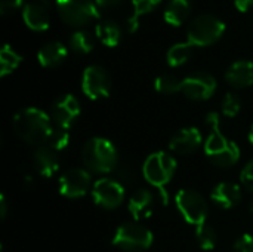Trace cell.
Wrapping results in <instances>:
<instances>
[{
    "instance_id": "obj_27",
    "label": "cell",
    "mask_w": 253,
    "mask_h": 252,
    "mask_svg": "<svg viewBox=\"0 0 253 252\" xmlns=\"http://www.w3.org/2000/svg\"><path fill=\"white\" fill-rule=\"evenodd\" d=\"M196 241L202 250L212 251L218 244V233L211 224L205 223V224L196 227Z\"/></svg>"
},
{
    "instance_id": "obj_36",
    "label": "cell",
    "mask_w": 253,
    "mask_h": 252,
    "mask_svg": "<svg viewBox=\"0 0 253 252\" xmlns=\"http://www.w3.org/2000/svg\"><path fill=\"white\" fill-rule=\"evenodd\" d=\"M6 215H7V201H6L4 195H0V217H1V220L6 218Z\"/></svg>"
},
{
    "instance_id": "obj_35",
    "label": "cell",
    "mask_w": 253,
    "mask_h": 252,
    "mask_svg": "<svg viewBox=\"0 0 253 252\" xmlns=\"http://www.w3.org/2000/svg\"><path fill=\"white\" fill-rule=\"evenodd\" d=\"M95 1L98 7H102V9H114L123 3V0H95Z\"/></svg>"
},
{
    "instance_id": "obj_10",
    "label": "cell",
    "mask_w": 253,
    "mask_h": 252,
    "mask_svg": "<svg viewBox=\"0 0 253 252\" xmlns=\"http://www.w3.org/2000/svg\"><path fill=\"white\" fill-rule=\"evenodd\" d=\"M93 202L104 209H116L125 201V186L113 178H99L90 190Z\"/></svg>"
},
{
    "instance_id": "obj_7",
    "label": "cell",
    "mask_w": 253,
    "mask_h": 252,
    "mask_svg": "<svg viewBox=\"0 0 253 252\" xmlns=\"http://www.w3.org/2000/svg\"><path fill=\"white\" fill-rule=\"evenodd\" d=\"M61 19L70 27H84L99 19V7L95 0H55Z\"/></svg>"
},
{
    "instance_id": "obj_11",
    "label": "cell",
    "mask_w": 253,
    "mask_h": 252,
    "mask_svg": "<svg viewBox=\"0 0 253 252\" xmlns=\"http://www.w3.org/2000/svg\"><path fill=\"white\" fill-rule=\"evenodd\" d=\"M216 91V79L208 71H194L182 79V94L193 101H206Z\"/></svg>"
},
{
    "instance_id": "obj_22",
    "label": "cell",
    "mask_w": 253,
    "mask_h": 252,
    "mask_svg": "<svg viewBox=\"0 0 253 252\" xmlns=\"http://www.w3.org/2000/svg\"><path fill=\"white\" fill-rule=\"evenodd\" d=\"M96 39L107 48H116L122 40V28L113 19H101L95 27Z\"/></svg>"
},
{
    "instance_id": "obj_18",
    "label": "cell",
    "mask_w": 253,
    "mask_h": 252,
    "mask_svg": "<svg viewBox=\"0 0 253 252\" xmlns=\"http://www.w3.org/2000/svg\"><path fill=\"white\" fill-rule=\"evenodd\" d=\"M225 80L236 89L249 88L253 85V62L249 59L234 61L225 71Z\"/></svg>"
},
{
    "instance_id": "obj_31",
    "label": "cell",
    "mask_w": 253,
    "mask_h": 252,
    "mask_svg": "<svg viewBox=\"0 0 253 252\" xmlns=\"http://www.w3.org/2000/svg\"><path fill=\"white\" fill-rule=\"evenodd\" d=\"M240 183H242V187L248 192L253 193V159L249 160L245 168L242 169V174H240Z\"/></svg>"
},
{
    "instance_id": "obj_9",
    "label": "cell",
    "mask_w": 253,
    "mask_h": 252,
    "mask_svg": "<svg viewBox=\"0 0 253 252\" xmlns=\"http://www.w3.org/2000/svg\"><path fill=\"white\" fill-rule=\"evenodd\" d=\"M111 76L102 65H89L82 76V91L89 100H101L110 97Z\"/></svg>"
},
{
    "instance_id": "obj_6",
    "label": "cell",
    "mask_w": 253,
    "mask_h": 252,
    "mask_svg": "<svg viewBox=\"0 0 253 252\" xmlns=\"http://www.w3.org/2000/svg\"><path fill=\"white\" fill-rule=\"evenodd\" d=\"M153 233L139 221H127L117 227L113 236V245L122 251L142 252L153 245Z\"/></svg>"
},
{
    "instance_id": "obj_16",
    "label": "cell",
    "mask_w": 253,
    "mask_h": 252,
    "mask_svg": "<svg viewBox=\"0 0 253 252\" xmlns=\"http://www.w3.org/2000/svg\"><path fill=\"white\" fill-rule=\"evenodd\" d=\"M242 199H243L242 187L230 181L218 183L211 192V201L222 209H231L237 206L242 202Z\"/></svg>"
},
{
    "instance_id": "obj_3",
    "label": "cell",
    "mask_w": 253,
    "mask_h": 252,
    "mask_svg": "<svg viewBox=\"0 0 253 252\" xmlns=\"http://www.w3.org/2000/svg\"><path fill=\"white\" fill-rule=\"evenodd\" d=\"M82 160L89 172L108 174L117 168L119 153L114 144L102 137H93L82 149Z\"/></svg>"
},
{
    "instance_id": "obj_8",
    "label": "cell",
    "mask_w": 253,
    "mask_h": 252,
    "mask_svg": "<svg viewBox=\"0 0 253 252\" xmlns=\"http://www.w3.org/2000/svg\"><path fill=\"white\" fill-rule=\"evenodd\" d=\"M175 202L179 214L188 224L199 227L206 223L209 214V205L203 198V195H200L197 190L193 189L179 190L175 198Z\"/></svg>"
},
{
    "instance_id": "obj_39",
    "label": "cell",
    "mask_w": 253,
    "mask_h": 252,
    "mask_svg": "<svg viewBox=\"0 0 253 252\" xmlns=\"http://www.w3.org/2000/svg\"><path fill=\"white\" fill-rule=\"evenodd\" d=\"M37 1H43V3H46L47 0H37Z\"/></svg>"
},
{
    "instance_id": "obj_28",
    "label": "cell",
    "mask_w": 253,
    "mask_h": 252,
    "mask_svg": "<svg viewBox=\"0 0 253 252\" xmlns=\"http://www.w3.org/2000/svg\"><path fill=\"white\" fill-rule=\"evenodd\" d=\"M154 88L159 94H165V95H172L176 92L182 91V80H179L176 76L173 74H160L156 77L154 80Z\"/></svg>"
},
{
    "instance_id": "obj_17",
    "label": "cell",
    "mask_w": 253,
    "mask_h": 252,
    "mask_svg": "<svg viewBox=\"0 0 253 252\" xmlns=\"http://www.w3.org/2000/svg\"><path fill=\"white\" fill-rule=\"evenodd\" d=\"M33 163H34V168L39 172V175H42L44 178L53 177L59 169V159L56 156V151L52 150L46 144L34 147Z\"/></svg>"
},
{
    "instance_id": "obj_32",
    "label": "cell",
    "mask_w": 253,
    "mask_h": 252,
    "mask_svg": "<svg viewBox=\"0 0 253 252\" xmlns=\"http://www.w3.org/2000/svg\"><path fill=\"white\" fill-rule=\"evenodd\" d=\"M233 251L234 252H253V235L245 233V235L239 236V238L234 241Z\"/></svg>"
},
{
    "instance_id": "obj_15",
    "label": "cell",
    "mask_w": 253,
    "mask_h": 252,
    "mask_svg": "<svg viewBox=\"0 0 253 252\" xmlns=\"http://www.w3.org/2000/svg\"><path fill=\"white\" fill-rule=\"evenodd\" d=\"M22 19L33 31H44L50 25V13L47 4L43 1H30L22 7Z\"/></svg>"
},
{
    "instance_id": "obj_13",
    "label": "cell",
    "mask_w": 253,
    "mask_h": 252,
    "mask_svg": "<svg viewBox=\"0 0 253 252\" xmlns=\"http://www.w3.org/2000/svg\"><path fill=\"white\" fill-rule=\"evenodd\" d=\"M49 116L53 125L61 126L64 129H70V126L80 116V102L74 95L64 94L53 101Z\"/></svg>"
},
{
    "instance_id": "obj_4",
    "label": "cell",
    "mask_w": 253,
    "mask_h": 252,
    "mask_svg": "<svg viewBox=\"0 0 253 252\" xmlns=\"http://www.w3.org/2000/svg\"><path fill=\"white\" fill-rule=\"evenodd\" d=\"M176 160L173 156H170L166 151H154L151 153L142 166L144 178L156 189H159L162 199L165 203H168V196L165 192V187L170 183V180L175 175L176 171Z\"/></svg>"
},
{
    "instance_id": "obj_29",
    "label": "cell",
    "mask_w": 253,
    "mask_h": 252,
    "mask_svg": "<svg viewBox=\"0 0 253 252\" xmlns=\"http://www.w3.org/2000/svg\"><path fill=\"white\" fill-rule=\"evenodd\" d=\"M68 143H70L68 129H64L61 126L53 125L52 132H50V135H49V138L46 141V146H49L55 151H62L64 149H67Z\"/></svg>"
},
{
    "instance_id": "obj_21",
    "label": "cell",
    "mask_w": 253,
    "mask_h": 252,
    "mask_svg": "<svg viewBox=\"0 0 253 252\" xmlns=\"http://www.w3.org/2000/svg\"><path fill=\"white\" fill-rule=\"evenodd\" d=\"M191 7H193L191 0H169L165 7L163 18L169 25L179 27L185 24L187 19L190 18Z\"/></svg>"
},
{
    "instance_id": "obj_34",
    "label": "cell",
    "mask_w": 253,
    "mask_h": 252,
    "mask_svg": "<svg viewBox=\"0 0 253 252\" xmlns=\"http://www.w3.org/2000/svg\"><path fill=\"white\" fill-rule=\"evenodd\" d=\"M234 6L240 12H249L253 7V0H234Z\"/></svg>"
},
{
    "instance_id": "obj_25",
    "label": "cell",
    "mask_w": 253,
    "mask_h": 252,
    "mask_svg": "<svg viewBox=\"0 0 253 252\" xmlns=\"http://www.w3.org/2000/svg\"><path fill=\"white\" fill-rule=\"evenodd\" d=\"M70 48L79 55H86L95 48V37L87 30H76L70 36Z\"/></svg>"
},
{
    "instance_id": "obj_20",
    "label": "cell",
    "mask_w": 253,
    "mask_h": 252,
    "mask_svg": "<svg viewBox=\"0 0 253 252\" xmlns=\"http://www.w3.org/2000/svg\"><path fill=\"white\" fill-rule=\"evenodd\" d=\"M153 201H154L153 193L148 189H139L130 196L127 202V209L130 215L133 217V221H139L151 215L153 208H154Z\"/></svg>"
},
{
    "instance_id": "obj_38",
    "label": "cell",
    "mask_w": 253,
    "mask_h": 252,
    "mask_svg": "<svg viewBox=\"0 0 253 252\" xmlns=\"http://www.w3.org/2000/svg\"><path fill=\"white\" fill-rule=\"evenodd\" d=\"M249 211H251V212L253 214V199L251 201V202H249Z\"/></svg>"
},
{
    "instance_id": "obj_37",
    "label": "cell",
    "mask_w": 253,
    "mask_h": 252,
    "mask_svg": "<svg viewBox=\"0 0 253 252\" xmlns=\"http://www.w3.org/2000/svg\"><path fill=\"white\" fill-rule=\"evenodd\" d=\"M249 141L253 144V125L252 128H251V132H249Z\"/></svg>"
},
{
    "instance_id": "obj_5",
    "label": "cell",
    "mask_w": 253,
    "mask_h": 252,
    "mask_svg": "<svg viewBox=\"0 0 253 252\" xmlns=\"http://www.w3.org/2000/svg\"><path fill=\"white\" fill-rule=\"evenodd\" d=\"M225 33L224 21L212 13H203L196 16L187 28V42L194 48L215 45Z\"/></svg>"
},
{
    "instance_id": "obj_19",
    "label": "cell",
    "mask_w": 253,
    "mask_h": 252,
    "mask_svg": "<svg viewBox=\"0 0 253 252\" xmlns=\"http://www.w3.org/2000/svg\"><path fill=\"white\" fill-rule=\"evenodd\" d=\"M68 55V49L62 42L52 40L44 43L37 53V59L42 67L44 68H55L59 67Z\"/></svg>"
},
{
    "instance_id": "obj_2",
    "label": "cell",
    "mask_w": 253,
    "mask_h": 252,
    "mask_svg": "<svg viewBox=\"0 0 253 252\" xmlns=\"http://www.w3.org/2000/svg\"><path fill=\"white\" fill-rule=\"evenodd\" d=\"M12 123L16 135L34 147L46 144L53 128L50 116L36 107H27L19 110L13 116Z\"/></svg>"
},
{
    "instance_id": "obj_30",
    "label": "cell",
    "mask_w": 253,
    "mask_h": 252,
    "mask_svg": "<svg viewBox=\"0 0 253 252\" xmlns=\"http://www.w3.org/2000/svg\"><path fill=\"white\" fill-rule=\"evenodd\" d=\"M222 114L227 117H236L242 110V100L236 92H227L221 102Z\"/></svg>"
},
{
    "instance_id": "obj_14",
    "label": "cell",
    "mask_w": 253,
    "mask_h": 252,
    "mask_svg": "<svg viewBox=\"0 0 253 252\" xmlns=\"http://www.w3.org/2000/svg\"><path fill=\"white\" fill-rule=\"evenodd\" d=\"M202 143H203L202 132L194 126H188V128H182L170 138L169 149L175 154L187 156L196 153L200 149Z\"/></svg>"
},
{
    "instance_id": "obj_33",
    "label": "cell",
    "mask_w": 253,
    "mask_h": 252,
    "mask_svg": "<svg viewBox=\"0 0 253 252\" xmlns=\"http://www.w3.org/2000/svg\"><path fill=\"white\" fill-rule=\"evenodd\" d=\"M24 0H0V13L1 15H9L22 7Z\"/></svg>"
},
{
    "instance_id": "obj_26",
    "label": "cell",
    "mask_w": 253,
    "mask_h": 252,
    "mask_svg": "<svg viewBox=\"0 0 253 252\" xmlns=\"http://www.w3.org/2000/svg\"><path fill=\"white\" fill-rule=\"evenodd\" d=\"M22 62V56L10 46V45H3L0 50V76L4 77L10 73H13L19 64Z\"/></svg>"
},
{
    "instance_id": "obj_23",
    "label": "cell",
    "mask_w": 253,
    "mask_h": 252,
    "mask_svg": "<svg viewBox=\"0 0 253 252\" xmlns=\"http://www.w3.org/2000/svg\"><path fill=\"white\" fill-rule=\"evenodd\" d=\"M163 0H132V15L127 18V31L135 33L139 28V18L153 12Z\"/></svg>"
},
{
    "instance_id": "obj_12",
    "label": "cell",
    "mask_w": 253,
    "mask_h": 252,
    "mask_svg": "<svg viewBox=\"0 0 253 252\" xmlns=\"http://www.w3.org/2000/svg\"><path fill=\"white\" fill-rule=\"evenodd\" d=\"M92 177L87 169L71 168L59 177V193L68 199H79L92 190Z\"/></svg>"
},
{
    "instance_id": "obj_1",
    "label": "cell",
    "mask_w": 253,
    "mask_h": 252,
    "mask_svg": "<svg viewBox=\"0 0 253 252\" xmlns=\"http://www.w3.org/2000/svg\"><path fill=\"white\" fill-rule=\"evenodd\" d=\"M209 135L205 141V154L218 168H231L240 159V147L221 132V119L218 113L206 116Z\"/></svg>"
},
{
    "instance_id": "obj_24",
    "label": "cell",
    "mask_w": 253,
    "mask_h": 252,
    "mask_svg": "<svg viewBox=\"0 0 253 252\" xmlns=\"http://www.w3.org/2000/svg\"><path fill=\"white\" fill-rule=\"evenodd\" d=\"M193 52H194V46L190 42L175 43L173 46L169 48L166 53V61L170 67H181L190 61Z\"/></svg>"
}]
</instances>
